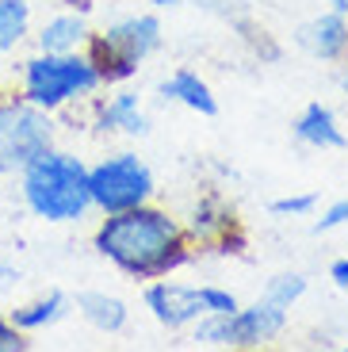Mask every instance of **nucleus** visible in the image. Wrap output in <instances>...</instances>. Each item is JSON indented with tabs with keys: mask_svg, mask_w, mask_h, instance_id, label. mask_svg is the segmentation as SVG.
Here are the masks:
<instances>
[{
	"mask_svg": "<svg viewBox=\"0 0 348 352\" xmlns=\"http://www.w3.org/2000/svg\"><path fill=\"white\" fill-rule=\"evenodd\" d=\"M92 249L134 283L176 276L195 261L184 222L157 203H142L119 214H100V226L92 230Z\"/></svg>",
	"mask_w": 348,
	"mask_h": 352,
	"instance_id": "obj_1",
	"label": "nucleus"
},
{
	"mask_svg": "<svg viewBox=\"0 0 348 352\" xmlns=\"http://www.w3.org/2000/svg\"><path fill=\"white\" fill-rule=\"evenodd\" d=\"M16 188L23 211L46 226H73L92 214L88 161L73 150H61L58 142L19 168Z\"/></svg>",
	"mask_w": 348,
	"mask_h": 352,
	"instance_id": "obj_2",
	"label": "nucleus"
},
{
	"mask_svg": "<svg viewBox=\"0 0 348 352\" xmlns=\"http://www.w3.org/2000/svg\"><path fill=\"white\" fill-rule=\"evenodd\" d=\"M161 46H165V23L149 8V12L115 16L111 23L92 31L85 54H88V62L96 65L104 88H115V85H131L142 65L153 54H161Z\"/></svg>",
	"mask_w": 348,
	"mask_h": 352,
	"instance_id": "obj_3",
	"label": "nucleus"
},
{
	"mask_svg": "<svg viewBox=\"0 0 348 352\" xmlns=\"http://www.w3.org/2000/svg\"><path fill=\"white\" fill-rule=\"evenodd\" d=\"M96 92H104V80H100L96 65L88 62L85 50L73 54L35 50L31 58L19 62V96L50 115L69 111L73 104H88Z\"/></svg>",
	"mask_w": 348,
	"mask_h": 352,
	"instance_id": "obj_4",
	"label": "nucleus"
},
{
	"mask_svg": "<svg viewBox=\"0 0 348 352\" xmlns=\"http://www.w3.org/2000/svg\"><path fill=\"white\" fill-rule=\"evenodd\" d=\"M287 322L291 310L261 295L252 302H241L230 314H203L188 333L203 349H264L287 329Z\"/></svg>",
	"mask_w": 348,
	"mask_h": 352,
	"instance_id": "obj_5",
	"label": "nucleus"
},
{
	"mask_svg": "<svg viewBox=\"0 0 348 352\" xmlns=\"http://www.w3.org/2000/svg\"><path fill=\"white\" fill-rule=\"evenodd\" d=\"M88 195L96 214H119L153 203L157 173L138 150H111L88 165Z\"/></svg>",
	"mask_w": 348,
	"mask_h": 352,
	"instance_id": "obj_6",
	"label": "nucleus"
},
{
	"mask_svg": "<svg viewBox=\"0 0 348 352\" xmlns=\"http://www.w3.org/2000/svg\"><path fill=\"white\" fill-rule=\"evenodd\" d=\"M58 142L54 115L19 96V88H0V180L16 176L31 157Z\"/></svg>",
	"mask_w": 348,
	"mask_h": 352,
	"instance_id": "obj_7",
	"label": "nucleus"
},
{
	"mask_svg": "<svg viewBox=\"0 0 348 352\" xmlns=\"http://www.w3.org/2000/svg\"><path fill=\"white\" fill-rule=\"evenodd\" d=\"M180 222H184V234H188V241H192L195 256L199 253L241 256L245 245H249L245 226H241V214H237V207L218 192V188L203 192L199 199L188 207V214H184Z\"/></svg>",
	"mask_w": 348,
	"mask_h": 352,
	"instance_id": "obj_8",
	"label": "nucleus"
},
{
	"mask_svg": "<svg viewBox=\"0 0 348 352\" xmlns=\"http://www.w3.org/2000/svg\"><path fill=\"white\" fill-rule=\"evenodd\" d=\"M142 307L149 310L161 329L168 333H184L192 329L207 310H203V299H199V283H180L173 276H161V280H149L142 283Z\"/></svg>",
	"mask_w": 348,
	"mask_h": 352,
	"instance_id": "obj_9",
	"label": "nucleus"
},
{
	"mask_svg": "<svg viewBox=\"0 0 348 352\" xmlns=\"http://www.w3.org/2000/svg\"><path fill=\"white\" fill-rule=\"evenodd\" d=\"M88 107H92V131L96 134H119V138L138 142L153 131V119H149L142 96L127 85H115L111 96H100L96 92V96L88 100Z\"/></svg>",
	"mask_w": 348,
	"mask_h": 352,
	"instance_id": "obj_10",
	"label": "nucleus"
},
{
	"mask_svg": "<svg viewBox=\"0 0 348 352\" xmlns=\"http://www.w3.org/2000/svg\"><path fill=\"white\" fill-rule=\"evenodd\" d=\"M295 46L322 65H337L348 58V16L337 8H322L318 16L295 27Z\"/></svg>",
	"mask_w": 348,
	"mask_h": 352,
	"instance_id": "obj_11",
	"label": "nucleus"
},
{
	"mask_svg": "<svg viewBox=\"0 0 348 352\" xmlns=\"http://www.w3.org/2000/svg\"><path fill=\"white\" fill-rule=\"evenodd\" d=\"M291 138H295L298 146H306V150H314V153L348 150V134H345V126H340L337 111H333L325 100L303 104V111L291 119Z\"/></svg>",
	"mask_w": 348,
	"mask_h": 352,
	"instance_id": "obj_12",
	"label": "nucleus"
},
{
	"mask_svg": "<svg viewBox=\"0 0 348 352\" xmlns=\"http://www.w3.org/2000/svg\"><path fill=\"white\" fill-rule=\"evenodd\" d=\"M153 96L161 100V104H176V107H184V111L199 115V119H215V115L222 111L215 88H210L207 77H199L192 65H176L173 73H165V77L157 80Z\"/></svg>",
	"mask_w": 348,
	"mask_h": 352,
	"instance_id": "obj_13",
	"label": "nucleus"
},
{
	"mask_svg": "<svg viewBox=\"0 0 348 352\" xmlns=\"http://www.w3.org/2000/svg\"><path fill=\"white\" fill-rule=\"evenodd\" d=\"M73 310L85 318V326H92L104 337H119L131 326V307H127V299H119L115 291H104V287L77 291L73 295Z\"/></svg>",
	"mask_w": 348,
	"mask_h": 352,
	"instance_id": "obj_14",
	"label": "nucleus"
},
{
	"mask_svg": "<svg viewBox=\"0 0 348 352\" xmlns=\"http://www.w3.org/2000/svg\"><path fill=\"white\" fill-rule=\"evenodd\" d=\"M69 314H73V295H65L61 287H50V291H43V295H35V299L16 302V307L8 310V318L23 329L27 337L61 326Z\"/></svg>",
	"mask_w": 348,
	"mask_h": 352,
	"instance_id": "obj_15",
	"label": "nucleus"
},
{
	"mask_svg": "<svg viewBox=\"0 0 348 352\" xmlns=\"http://www.w3.org/2000/svg\"><path fill=\"white\" fill-rule=\"evenodd\" d=\"M88 35H92V23H88L85 12H73V8H61L39 27L35 35V50L46 54H73V50H85Z\"/></svg>",
	"mask_w": 348,
	"mask_h": 352,
	"instance_id": "obj_16",
	"label": "nucleus"
},
{
	"mask_svg": "<svg viewBox=\"0 0 348 352\" xmlns=\"http://www.w3.org/2000/svg\"><path fill=\"white\" fill-rule=\"evenodd\" d=\"M31 35H35L31 0H0V54H16Z\"/></svg>",
	"mask_w": 348,
	"mask_h": 352,
	"instance_id": "obj_17",
	"label": "nucleus"
},
{
	"mask_svg": "<svg viewBox=\"0 0 348 352\" xmlns=\"http://www.w3.org/2000/svg\"><path fill=\"white\" fill-rule=\"evenodd\" d=\"M306 291H310V280H306L303 272H276V276H268V283H264L261 295H268L272 302H279V307L295 310L298 302L306 299Z\"/></svg>",
	"mask_w": 348,
	"mask_h": 352,
	"instance_id": "obj_18",
	"label": "nucleus"
},
{
	"mask_svg": "<svg viewBox=\"0 0 348 352\" xmlns=\"http://www.w3.org/2000/svg\"><path fill=\"white\" fill-rule=\"evenodd\" d=\"M268 211L276 219H310L318 211V195L314 192H295V195H279L268 203Z\"/></svg>",
	"mask_w": 348,
	"mask_h": 352,
	"instance_id": "obj_19",
	"label": "nucleus"
},
{
	"mask_svg": "<svg viewBox=\"0 0 348 352\" xmlns=\"http://www.w3.org/2000/svg\"><path fill=\"white\" fill-rule=\"evenodd\" d=\"M199 299H203V310L207 314H230V310L241 307V299H237L230 287H218V283H199Z\"/></svg>",
	"mask_w": 348,
	"mask_h": 352,
	"instance_id": "obj_20",
	"label": "nucleus"
},
{
	"mask_svg": "<svg viewBox=\"0 0 348 352\" xmlns=\"http://www.w3.org/2000/svg\"><path fill=\"white\" fill-rule=\"evenodd\" d=\"M340 226H348V195L333 199L329 207H325V211L310 222V230H314V234H333V230H340Z\"/></svg>",
	"mask_w": 348,
	"mask_h": 352,
	"instance_id": "obj_21",
	"label": "nucleus"
},
{
	"mask_svg": "<svg viewBox=\"0 0 348 352\" xmlns=\"http://www.w3.org/2000/svg\"><path fill=\"white\" fill-rule=\"evenodd\" d=\"M27 349H31V337L0 310V352H27Z\"/></svg>",
	"mask_w": 348,
	"mask_h": 352,
	"instance_id": "obj_22",
	"label": "nucleus"
},
{
	"mask_svg": "<svg viewBox=\"0 0 348 352\" xmlns=\"http://www.w3.org/2000/svg\"><path fill=\"white\" fill-rule=\"evenodd\" d=\"M329 280H333V287H337V291H345V295H348V256H337V261L329 264Z\"/></svg>",
	"mask_w": 348,
	"mask_h": 352,
	"instance_id": "obj_23",
	"label": "nucleus"
},
{
	"mask_svg": "<svg viewBox=\"0 0 348 352\" xmlns=\"http://www.w3.org/2000/svg\"><path fill=\"white\" fill-rule=\"evenodd\" d=\"M19 280H23V276H19V268H16V264L0 261V291H12Z\"/></svg>",
	"mask_w": 348,
	"mask_h": 352,
	"instance_id": "obj_24",
	"label": "nucleus"
},
{
	"mask_svg": "<svg viewBox=\"0 0 348 352\" xmlns=\"http://www.w3.org/2000/svg\"><path fill=\"white\" fill-rule=\"evenodd\" d=\"M333 85H337V92L348 100V58H345V62H337V73H333Z\"/></svg>",
	"mask_w": 348,
	"mask_h": 352,
	"instance_id": "obj_25",
	"label": "nucleus"
},
{
	"mask_svg": "<svg viewBox=\"0 0 348 352\" xmlns=\"http://www.w3.org/2000/svg\"><path fill=\"white\" fill-rule=\"evenodd\" d=\"M61 8H73V12H85V16H92V0H61Z\"/></svg>",
	"mask_w": 348,
	"mask_h": 352,
	"instance_id": "obj_26",
	"label": "nucleus"
},
{
	"mask_svg": "<svg viewBox=\"0 0 348 352\" xmlns=\"http://www.w3.org/2000/svg\"><path fill=\"white\" fill-rule=\"evenodd\" d=\"M153 12H165V8H180V4H188V0H146Z\"/></svg>",
	"mask_w": 348,
	"mask_h": 352,
	"instance_id": "obj_27",
	"label": "nucleus"
},
{
	"mask_svg": "<svg viewBox=\"0 0 348 352\" xmlns=\"http://www.w3.org/2000/svg\"><path fill=\"white\" fill-rule=\"evenodd\" d=\"M325 4H329V8H337V12H345V16H348V0H325Z\"/></svg>",
	"mask_w": 348,
	"mask_h": 352,
	"instance_id": "obj_28",
	"label": "nucleus"
},
{
	"mask_svg": "<svg viewBox=\"0 0 348 352\" xmlns=\"http://www.w3.org/2000/svg\"><path fill=\"white\" fill-rule=\"evenodd\" d=\"M345 349H348V344H345Z\"/></svg>",
	"mask_w": 348,
	"mask_h": 352,
	"instance_id": "obj_29",
	"label": "nucleus"
}]
</instances>
